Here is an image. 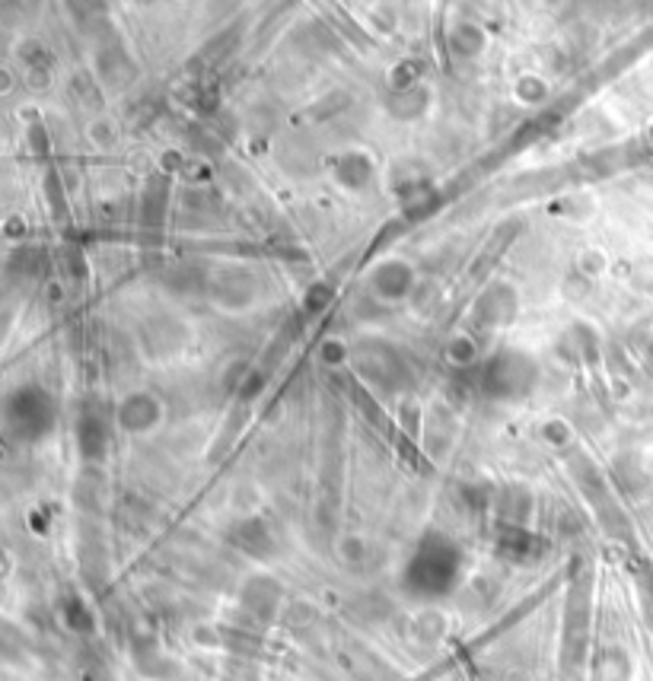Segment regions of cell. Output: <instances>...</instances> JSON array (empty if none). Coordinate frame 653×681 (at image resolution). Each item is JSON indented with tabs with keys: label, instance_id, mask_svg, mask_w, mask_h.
<instances>
[{
	"label": "cell",
	"instance_id": "1",
	"mask_svg": "<svg viewBox=\"0 0 653 681\" xmlns=\"http://www.w3.org/2000/svg\"><path fill=\"white\" fill-rule=\"evenodd\" d=\"M462 570L466 557L456 541L443 532H424L402 567V589L418 602H440L456 592Z\"/></svg>",
	"mask_w": 653,
	"mask_h": 681
},
{
	"label": "cell",
	"instance_id": "2",
	"mask_svg": "<svg viewBox=\"0 0 653 681\" xmlns=\"http://www.w3.org/2000/svg\"><path fill=\"white\" fill-rule=\"evenodd\" d=\"M4 421L10 436H16V440L39 443L51 433V427H55V405H51V398L42 389L20 386L7 395Z\"/></svg>",
	"mask_w": 653,
	"mask_h": 681
},
{
	"label": "cell",
	"instance_id": "3",
	"mask_svg": "<svg viewBox=\"0 0 653 681\" xmlns=\"http://www.w3.org/2000/svg\"><path fill=\"white\" fill-rule=\"evenodd\" d=\"M532 382H536V363L517 351H504L485 366L481 389L491 398H520L532 389Z\"/></svg>",
	"mask_w": 653,
	"mask_h": 681
},
{
	"label": "cell",
	"instance_id": "4",
	"mask_svg": "<svg viewBox=\"0 0 653 681\" xmlns=\"http://www.w3.org/2000/svg\"><path fill=\"white\" fill-rule=\"evenodd\" d=\"M118 421L131 433H147L160 421V401L150 395H131L122 401V408H118Z\"/></svg>",
	"mask_w": 653,
	"mask_h": 681
},
{
	"label": "cell",
	"instance_id": "5",
	"mask_svg": "<svg viewBox=\"0 0 653 681\" xmlns=\"http://www.w3.org/2000/svg\"><path fill=\"white\" fill-rule=\"evenodd\" d=\"M61 611H64V621H67V627H71V631H77V634H93L96 615L87 608V602H83L80 596H67L64 605H61Z\"/></svg>",
	"mask_w": 653,
	"mask_h": 681
}]
</instances>
